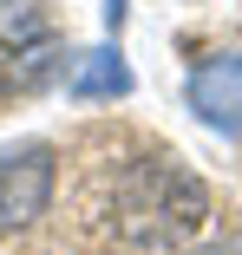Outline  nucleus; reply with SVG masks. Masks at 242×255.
Segmentation results:
<instances>
[{
  "instance_id": "f257e3e1",
  "label": "nucleus",
  "mask_w": 242,
  "mask_h": 255,
  "mask_svg": "<svg viewBox=\"0 0 242 255\" xmlns=\"http://www.w3.org/2000/svg\"><path fill=\"white\" fill-rule=\"evenodd\" d=\"M53 183H59V150L53 144H13V150H0V236L39 223L46 203H53Z\"/></svg>"
},
{
  "instance_id": "f03ea898",
  "label": "nucleus",
  "mask_w": 242,
  "mask_h": 255,
  "mask_svg": "<svg viewBox=\"0 0 242 255\" xmlns=\"http://www.w3.org/2000/svg\"><path fill=\"white\" fill-rule=\"evenodd\" d=\"M183 105L197 112L216 137H242V53H210L190 66L183 79Z\"/></svg>"
},
{
  "instance_id": "7ed1b4c3",
  "label": "nucleus",
  "mask_w": 242,
  "mask_h": 255,
  "mask_svg": "<svg viewBox=\"0 0 242 255\" xmlns=\"http://www.w3.org/2000/svg\"><path fill=\"white\" fill-rule=\"evenodd\" d=\"M66 92L79 98V105H99V98H124V92H131V66H124V53H118V46H92V53H79V59H72Z\"/></svg>"
},
{
  "instance_id": "20e7f679",
  "label": "nucleus",
  "mask_w": 242,
  "mask_h": 255,
  "mask_svg": "<svg viewBox=\"0 0 242 255\" xmlns=\"http://www.w3.org/2000/svg\"><path fill=\"white\" fill-rule=\"evenodd\" d=\"M53 33V13H46V0H0V46L7 53H26Z\"/></svg>"
},
{
  "instance_id": "39448f33",
  "label": "nucleus",
  "mask_w": 242,
  "mask_h": 255,
  "mask_svg": "<svg viewBox=\"0 0 242 255\" xmlns=\"http://www.w3.org/2000/svg\"><path fill=\"white\" fill-rule=\"evenodd\" d=\"M124 13H131V0H105V26L124 33Z\"/></svg>"
}]
</instances>
